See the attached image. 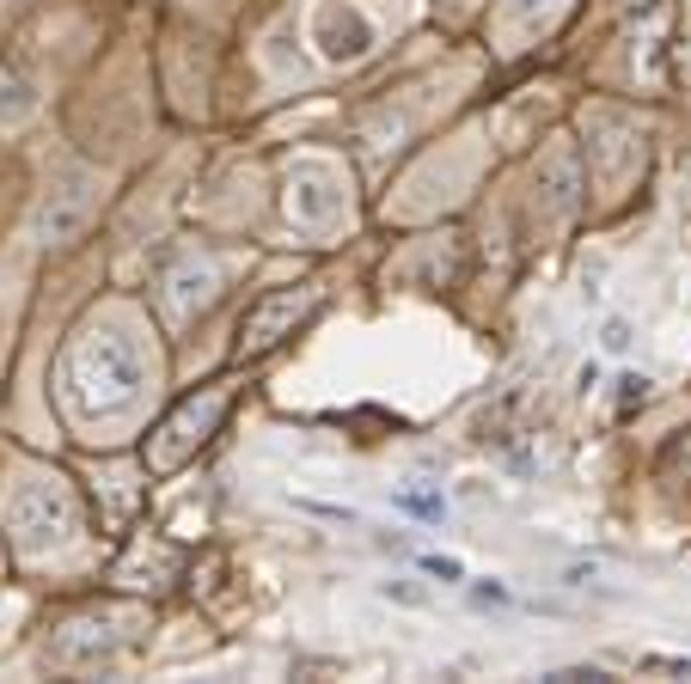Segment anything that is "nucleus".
<instances>
[{
  "mask_svg": "<svg viewBox=\"0 0 691 684\" xmlns=\"http://www.w3.org/2000/svg\"><path fill=\"white\" fill-rule=\"evenodd\" d=\"M294 312H300V306H294V294H276V300H264L257 312H251V324H245V348H269V342H276V330H282Z\"/></svg>",
  "mask_w": 691,
  "mask_h": 684,
  "instance_id": "1",
  "label": "nucleus"
},
{
  "mask_svg": "<svg viewBox=\"0 0 691 684\" xmlns=\"http://www.w3.org/2000/svg\"><path fill=\"white\" fill-rule=\"evenodd\" d=\"M398 507L404 513H423V520H441V502L434 495H398Z\"/></svg>",
  "mask_w": 691,
  "mask_h": 684,
  "instance_id": "2",
  "label": "nucleus"
},
{
  "mask_svg": "<svg viewBox=\"0 0 691 684\" xmlns=\"http://www.w3.org/2000/svg\"><path fill=\"white\" fill-rule=\"evenodd\" d=\"M423 568H428V575H441V581H459V575H466L453 556H423Z\"/></svg>",
  "mask_w": 691,
  "mask_h": 684,
  "instance_id": "3",
  "label": "nucleus"
},
{
  "mask_svg": "<svg viewBox=\"0 0 691 684\" xmlns=\"http://www.w3.org/2000/svg\"><path fill=\"white\" fill-rule=\"evenodd\" d=\"M624 342H631V324H624V318H612V324H606V348H612V355H618Z\"/></svg>",
  "mask_w": 691,
  "mask_h": 684,
  "instance_id": "4",
  "label": "nucleus"
}]
</instances>
